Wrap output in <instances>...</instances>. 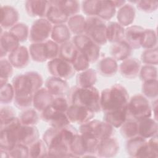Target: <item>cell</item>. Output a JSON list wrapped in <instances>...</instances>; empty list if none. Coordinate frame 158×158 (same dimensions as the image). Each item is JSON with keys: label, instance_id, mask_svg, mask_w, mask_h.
<instances>
[{"label": "cell", "instance_id": "obj_1", "mask_svg": "<svg viewBox=\"0 0 158 158\" xmlns=\"http://www.w3.org/2000/svg\"><path fill=\"white\" fill-rule=\"evenodd\" d=\"M78 133L70 124L60 128L50 127L42 138L48 147V157H74L70 152V145Z\"/></svg>", "mask_w": 158, "mask_h": 158}, {"label": "cell", "instance_id": "obj_2", "mask_svg": "<svg viewBox=\"0 0 158 158\" xmlns=\"http://www.w3.org/2000/svg\"><path fill=\"white\" fill-rule=\"evenodd\" d=\"M129 94L125 86L115 84L103 89L100 94L101 109L104 113L113 111L127 106Z\"/></svg>", "mask_w": 158, "mask_h": 158}, {"label": "cell", "instance_id": "obj_3", "mask_svg": "<svg viewBox=\"0 0 158 158\" xmlns=\"http://www.w3.org/2000/svg\"><path fill=\"white\" fill-rule=\"evenodd\" d=\"M71 104L85 107L94 114L101 111L100 105V93L94 86L83 88L73 87L69 93Z\"/></svg>", "mask_w": 158, "mask_h": 158}, {"label": "cell", "instance_id": "obj_4", "mask_svg": "<svg viewBox=\"0 0 158 158\" xmlns=\"http://www.w3.org/2000/svg\"><path fill=\"white\" fill-rule=\"evenodd\" d=\"M43 83L41 74L35 71L19 74L12 81L15 96H33L36 91L43 88Z\"/></svg>", "mask_w": 158, "mask_h": 158}, {"label": "cell", "instance_id": "obj_5", "mask_svg": "<svg viewBox=\"0 0 158 158\" xmlns=\"http://www.w3.org/2000/svg\"><path fill=\"white\" fill-rule=\"evenodd\" d=\"M28 50L33 61L42 63L59 57V45L52 40H48L43 43H31Z\"/></svg>", "mask_w": 158, "mask_h": 158}, {"label": "cell", "instance_id": "obj_6", "mask_svg": "<svg viewBox=\"0 0 158 158\" xmlns=\"http://www.w3.org/2000/svg\"><path fill=\"white\" fill-rule=\"evenodd\" d=\"M128 119L136 121L151 117L152 109L148 99L141 94L133 96L128 102L127 106Z\"/></svg>", "mask_w": 158, "mask_h": 158}, {"label": "cell", "instance_id": "obj_7", "mask_svg": "<svg viewBox=\"0 0 158 158\" xmlns=\"http://www.w3.org/2000/svg\"><path fill=\"white\" fill-rule=\"evenodd\" d=\"M97 146L96 139L78 133L70 145V152L75 157H93Z\"/></svg>", "mask_w": 158, "mask_h": 158}, {"label": "cell", "instance_id": "obj_8", "mask_svg": "<svg viewBox=\"0 0 158 158\" xmlns=\"http://www.w3.org/2000/svg\"><path fill=\"white\" fill-rule=\"evenodd\" d=\"M78 132L101 140L113 136L115 130L114 127L104 120L101 121L93 118L85 123L80 125Z\"/></svg>", "mask_w": 158, "mask_h": 158}, {"label": "cell", "instance_id": "obj_9", "mask_svg": "<svg viewBox=\"0 0 158 158\" xmlns=\"http://www.w3.org/2000/svg\"><path fill=\"white\" fill-rule=\"evenodd\" d=\"M22 125L19 117H16L0 127V148L10 151L17 144V133Z\"/></svg>", "mask_w": 158, "mask_h": 158}, {"label": "cell", "instance_id": "obj_10", "mask_svg": "<svg viewBox=\"0 0 158 158\" xmlns=\"http://www.w3.org/2000/svg\"><path fill=\"white\" fill-rule=\"evenodd\" d=\"M72 43L77 49L85 56L90 64L95 63L100 57L101 46L85 34L75 35Z\"/></svg>", "mask_w": 158, "mask_h": 158}, {"label": "cell", "instance_id": "obj_11", "mask_svg": "<svg viewBox=\"0 0 158 158\" xmlns=\"http://www.w3.org/2000/svg\"><path fill=\"white\" fill-rule=\"evenodd\" d=\"M126 151L131 157H157L158 153L154 152L149 146L148 139L139 135L127 139Z\"/></svg>", "mask_w": 158, "mask_h": 158}, {"label": "cell", "instance_id": "obj_12", "mask_svg": "<svg viewBox=\"0 0 158 158\" xmlns=\"http://www.w3.org/2000/svg\"><path fill=\"white\" fill-rule=\"evenodd\" d=\"M85 34L100 46L105 45L107 43L106 23L98 17H88L86 18Z\"/></svg>", "mask_w": 158, "mask_h": 158}, {"label": "cell", "instance_id": "obj_13", "mask_svg": "<svg viewBox=\"0 0 158 158\" xmlns=\"http://www.w3.org/2000/svg\"><path fill=\"white\" fill-rule=\"evenodd\" d=\"M52 25L46 19H36L32 23L29 33V40L33 43H43L51 37Z\"/></svg>", "mask_w": 158, "mask_h": 158}, {"label": "cell", "instance_id": "obj_14", "mask_svg": "<svg viewBox=\"0 0 158 158\" xmlns=\"http://www.w3.org/2000/svg\"><path fill=\"white\" fill-rule=\"evenodd\" d=\"M47 68L51 76L69 80L75 74V70L71 63L57 57L48 62Z\"/></svg>", "mask_w": 158, "mask_h": 158}, {"label": "cell", "instance_id": "obj_15", "mask_svg": "<svg viewBox=\"0 0 158 158\" xmlns=\"http://www.w3.org/2000/svg\"><path fill=\"white\" fill-rule=\"evenodd\" d=\"M40 118L50 127L56 128H60L71 123L66 113L54 109L51 105L41 112Z\"/></svg>", "mask_w": 158, "mask_h": 158}, {"label": "cell", "instance_id": "obj_16", "mask_svg": "<svg viewBox=\"0 0 158 158\" xmlns=\"http://www.w3.org/2000/svg\"><path fill=\"white\" fill-rule=\"evenodd\" d=\"M66 115L70 123L80 125L93 119L95 114L85 107L70 104L66 112Z\"/></svg>", "mask_w": 158, "mask_h": 158}, {"label": "cell", "instance_id": "obj_17", "mask_svg": "<svg viewBox=\"0 0 158 158\" xmlns=\"http://www.w3.org/2000/svg\"><path fill=\"white\" fill-rule=\"evenodd\" d=\"M120 149V144L117 138L111 136L99 140L96 156L99 157H112L115 156Z\"/></svg>", "mask_w": 158, "mask_h": 158}, {"label": "cell", "instance_id": "obj_18", "mask_svg": "<svg viewBox=\"0 0 158 158\" xmlns=\"http://www.w3.org/2000/svg\"><path fill=\"white\" fill-rule=\"evenodd\" d=\"M141 67V61L135 57H128L122 61L118 66L121 75L127 79H135L139 76Z\"/></svg>", "mask_w": 158, "mask_h": 158}, {"label": "cell", "instance_id": "obj_19", "mask_svg": "<svg viewBox=\"0 0 158 158\" xmlns=\"http://www.w3.org/2000/svg\"><path fill=\"white\" fill-rule=\"evenodd\" d=\"M45 88L54 97L64 96L70 91L69 85L65 80L53 76L47 78Z\"/></svg>", "mask_w": 158, "mask_h": 158}, {"label": "cell", "instance_id": "obj_20", "mask_svg": "<svg viewBox=\"0 0 158 158\" xmlns=\"http://www.w3.org/2000/svg\"><path fill=\"white\" fill-rule=\"evenodd\" d=\"M1 29L0 57L2 59L15 51L20 46V41L9 30L2 31V28H1Z\"/></svg>", "mask_w": 158, "mask_h": 158}, {"label": "cell", "instance_id": "obj_21", "mask_svg": "<svg viewBox=\"0 0 158 158\" xmlns=\"http://www.w3.org/2000/svg\"><path fill=\"white\" fill-rule=\"evenodd\" d=\"M7 59L14 68H25L28 65L30 60L29 50L27 47L20 45L15 51L8 54Z\"/></svg>", "mask_w": 158, "mask_h": 158}, {"label": "cell", "instance_id": "obj_22", "mask_svg": "<svg viewBox=\"0 0 158 158\" xmlns=\"http://www.w3.org/2000/svg\"><path fill=\"white\" fill-rule=\"evenodd\" d=\"M50 2L48 1L28 0L25 1V9L27 14L31 17L46 18Z\"/></svg>", "mask_w": 158, "mask_h": 158}, {"label": "cell", "instance_id": "obj_23", "mask_svg": "<svg viewBox=\"0 0 158 158\" xmlns=\"http://www.w3.org/2000/svg\"><path fill=\"white\" fill-rule=\"evenodd\" d=\"M40 137V133L35 125H23L19 128L17 133V141L19 144H22L30 146Z\"/></svg>", "mask_w": 158, "mask_h": 158}, {"label": "cell", "instance_id": "obj_24", "mask_svg": "<svg viewBox=\"0 0 158 158\" xmlns=\"http://www.w3.org/2000/svg\"><path fill=\"white\" fill-rule=\"evenodd\" d=\"M1 28L2 29H10L18 23L19 13L14 7L9 5L1 7Z\"/></svg>", "mask_w": 158, "mask_h": 158}, {"label": "cell", "instance_id": "obj_25", "mask_svg": "<svg viewBox=\"0 0 158 158\" xmlns=\"http://www.w3.org/2000/svg\"><path fill=\"white\" fill-rule=\"evenodd\" d=\"M54 98V96L52 95L45 87H43L34 94L33 98V106L38 112H41L51 104Z\"/></svg>", "mask_w": 158, "mask_h": 158}, {"label": "cell", "instance_id": "obj_26", "mask_svg": "<svg viewBox=\"0 0 158 158\" xmlns=\"http://www.w3.org/2000/svg\"><path fill=\"white\" fill-rule=\"evenodd\" d=\"M144 28L139 25H130L125 31V40L133 49L141 48V41Z\"/></svg>", "mask_w": 158, "mask_h": 158}, {"label": "cell", "instance_id": "obj_27", "mask_svg": "<svg viewBox=\"0 0 158 158\" xmlns=\"http://www.w3.org/2000/svg\"><path fill=\"white\" fill-rule=\"evenodd\" d=\"M127 119V106L117 110L105 112L103 117L104 121L114 128H120Z\"/></svg>", "mask_w": 158, "mask_h": 158}, {"label": "cell", "instance_id": "obj_28", "mask_svg": "<svg viewBox=\"0 0 158 158\" xmlns=\"http://www.w3.org/2000/svg\"><path fill=\"white\" fill-rule=\"evenodd\" d=\"M138 135L145 138L149 139L156 135L158 132L157 121L154 118H146L138 121Z\"/></svg>", "mask_w": 158, "mask_h": 158}, {"label": "cell", "instance_id": "obj_29", "mask_svg": "<svg viewBox=\"0 0 158 158\" xmlns=\"http://www.w3.org/2000/svg\"><path fill=\"white\" fill-rule=\"evenodd\" d=\"M135 16L136 10L133 4H125L119 8L117 12V22L123 27H128L133 23Z\"/></svg>", "mask_w": 158, "mask_h": 158}, {"label": "cell", "instance_id": "obj_30", "mask_svg": "<svg viewBox=\"0 0 158 158\" xmlns=\"http://www.w3.org/2000/svg\"><path fill=\"white\" fill-rule=\"evenodd\" d=\"M98 73L105 77L114 76L118 70L117 61L112 57H106L101 59L97 65Z\"/></svg>", "mask_w": 158, "mask_h": 158}, {"label": "cell", "instance_id": "obj_31", "mask_svg": "<svg viewBox=\"0 0 158 158\" xmlns=\"http://www.w3.org/2000/svg\"><path fill=\"white\" fill-rule=\"evenodd\" d=\"M133 49L124 40L114 43L110 48L111 57L117 61H123L130 57Z\"/></svg>", "mask_w": 158, "mask_h": 158}, {"label": "cell", "instance_id": "obj_32", "mask_svg": "<svg viewBox=\"0 0 158 158\" xmlns=\"http://www.w3.org/2000/svg\"><path fill=\"white\" fill-rule=\"evenodd\" d=\"M125 29L117 22H109L106 24V38L107 41L116 43L125 39Z\"/></svg>", "mask_w": 158, "mask_h": 158}, {"label": "cell", "instance_id": "obj_33", "mask_svg": "<svg viewBox=\"0 0 158 158\" xmlns=\"http://www.w3.org/2000/svg\"><path fill=\"white\" fill-rule=\"evenodd\" d=\"M116 12V7L113 4L112 1L98 0L96 17L104 21H108L115 16Z\"/></svg>", "mask_w": 158, "mask_h": 158}, {"label": "cell", "instance_id": "obj_34", "mask_svg": "<svg viewBox=\"0 0 158 158\" xmlns=\"http://www.w3.org/2000/svg\"><path fill=\"white\" fill-rule=\"evenodd\" d=\"M97 79L96 71L91 68H89L77 74L76 77L77 86L83 88L94 86L97 81Z\"/></svg>", "mask_w": 158, "mask_h": 158}, {"label": "cell", "instance_id": "obj_35", "mask_svg": "<svg viewBox=\"0 0 158 158\" xmlns=\"http://www.w3.org/2000/svg\"><path fill=\"white\" fill-rule=\"evenodd\" d=\"M71 38V32L65 24L54 25L52 27L51 38L59 45L69 41Z\"/></svg>", "mask_w": 158, "mask_h": 158}, {"label": "cell", "instance_id": "obj_36", "mask_svg": "<svg viewBox=\"0 0 158 158\" xmlns=\"http://www.w3.org/2000/svg\"><path fill=\"white\" fill-rule=\"evenodd\" d=\"M50 2V6L47 12L46 19L54 25L65 24L69 19V17L56 5Z\"/></svg>", "mask_w": 158, "mask_h": 158}, {"label": "cell", "instance_id": "obj_37", "mask_svg": "<svg viewBox=\"0 0 158 158\" xmlns=\"http://www.w3.org/2000/svg\"><path fill=\"white\" fill-rule=\"evenodd\" d=\"M51 3L59 7L69 17L78 14L81 6L78 1L75 0H57L50 1Z\"/></svg>", "mask_w": 158, "mask_h": 158}, {"label": "cell", "instance_id": "obj_38", "mask_svg": "<svg viewBox=\"0 0 158 158\" xmlns=\"http://www.w3.org/2000/svg\"><path fill=\"white\" fill-rule=\"evenodd\" d=\"M67 27L71 33L75 35L85 34L86 29V18L81 15L77 14L69 18Z\"/></svg>", "mask_w": 158, "mask_h": 158}, {"label": "cell", "instance_id": "obj_39", "mask_svg": "<svg viewBox=\"0 0 158 158\" xmlns=\"http://www.w3.org/2000/svg\"><path fill=\"white\" fill-rule=\"evenodd\" d=\"M140 45L141 48L144 49L157 48V36L156 31L150 28L144 29Z\"/></svg>", "mask_w": 158, "mask_h": 158}, {"label": "cell", "instance_id": "obj_40", "mask_svg": "<svg viewBox=\"0 0 158 158\" xmlns=\"http://www.w3.org/2000/svg\"><path fill=\"white\" fill-rule=\"evenodd\" d=\"M23 125H36L40 120V115L35 109L28 108L23 110L19 117Z\"/></svg>", "mask_w": 158, "mask_h": 158}, {"label": "cell", "instance_id": "obj_41", "mask_svg": "<svg viewBox=\"0 0 158 158\" xmlns=\"http://www.w3.org/2000/svg\"><path fill=\"white\" fill-rule=\"evenodd\" d=\"M120 132L123 138L128 139L138 135V122L131 119H127L120 127Z\"/></svg>", "mask_w": 158, "mask_h": 158}, {"label": "cell", "instance_id": "obj_42", "mask_svg": "<svg viewBox=\"0 0 158 158\" xmlns=\"http://www.w3.org/2000/svg\"><path fill=\"white\" fill-rule=\"evenodd\" d=\"M28 147L29 157L40 158L48 157V147L43 139H38Z\"/></svg>", "mask_w": 158, "mask_h": 158}, {"label": "cell", "instance_id": "obj_43", "mask_svg": "<svg viewBox=\"0 0 158 158\" xmlns=\"http://www.w3.org/2000/svg\"><path fill=\"white\" fill-rule=\"evenodd\" d=\"M77 51L78 49L72 43V41H68L59 46V57L71 63L74 59Z\"/></svg>", "mask_w": 158, "mask_h": 158}, {"label": "cell", "instance_id": "obj_44", "mask_svg": "<svg viewBox=\"0 0 158 158\" xmlns=\"http://www.w3.org/2000/svg\"><path fill=\"white\" fill-rule=\"evenodd\" d=\"M143 95L148 99H156L158 96L157 80H152L143 81L141 86Z\"/></svg>", "mask_w": 158, "mask_h": 158}, {"label": "cell", "instance_id": "obj_45", "mask_svg": "<svg viewBox=\"0 0 158 158\" xmlns=\"http://www.w3.org/2000/svg\"><path fill=\"white\" fill-rule=\"evenodd\" d=\"M9 31L18 39L20 43L26 41L29 38L30 30L28 26L24 23H17Z\"/></svg>", "mask_w": 158, "mask_h": 158}, {"label": "cell", "instance_id": "obj_46", "mask_svg": "<svg viewBox=\"0 0 158 158\" xmlns=\"http://www.w3.org/2000/svg\"><path fill=\"white\" fill-rule=\"evenodd\" d=\"M14 67L8 59H1L0 60V85L1 86L8 82V80L13 74Z\"/></svg>", "mask_w": 158, "mask_h": 158}, {"label": "cell", "instance_id": "obj_47", "mask_svg": "<svg viewBox=\"0 0 158 158\" xmlns=\"http://www.w3.org/2000/svg\"><path fill=\"white\" fill-rule=\"evenodd\" d=\"M15 91L12 83H7L1 86L0 102L2 104H9L14 101Z\"/></svg>", "mask_w": 158, "mask_h": 158}, {"label": "cell", "instance_id": "obj_48", "mask_svg": "<svg viewBox=\"0 0 158 158\" xmlns=\"http://www.w3.org/2000/svg\"><path fill=\"white\" fill-rule=\"evenodd\" d=\"M141 62L144 65L156 66L158 64L157 48L144 49L141 55Z\"/></svg>", "mask_w": 158, "mask_h": 158}, {"label": "cell", "instance_id": "obj_49", "mask_svg": "<svg viewBox=\"0 0 158 158\" xmlns=\"http://www.w3.org/2000/svg\"><path fill=\"white\" fill-rule=\"evenodd\" d=\"M71 64L75 72L78 73L89 69L91 64L87 57L78 50Z\"/></svg>", "mask_w": 158, "mask_h": 158}, {"label": "cell", "instance_id": "obj_50", "mask_svg": "<svg viewBox=\"0 0 158 158\" xmlns=\"http://www.w3.org/2000/svg\"><path fill=\"white\" fill-rule=\"evenodd\" d=\"M139 77L143 82L148 80H157V68L154 65H144L141 66Z\"/></svg>", "mask_w": 158, "mask_h": 158}, {"label": "cell", "instance_id": "obj_51", "mask_svg": "<svg viewBox=\"0 0 158 158\" xmlns=\"http://www.w3.org/2000/svg\"><path fill=\"white\" fill-rule=\"evenodd\" d=\"M130 2L135 4L138 10L148 14L155 12L158 8V1H157L142 0L130 1Z\"/></svg>", "mask_w": 158, "mask_h": 158}, {"label": "cell", "instance_id": "obj_52", "mask_svg": "<svg viewBox=\"0 0 158 158\" xmlns=\"http://www.w3.org/2000/svg\"><path fill=\"white\" fill-rule=\"evenodd\" d=\"M9 156L11 158L29 157V147L18 143L12 149L9 151Z\"/></svg>", "mask_w": 158, "mask_h": 158}, {"label": "cell", "instance_id": "obj_53", "mask_svg": "<svg viewBox=\"0 0 158 158\" xmlns=\"http://www.w3.org/2000/svg\"><path fill=\"white\" fill-rule=\"evenodd\" d=\"M98 1V0H86L82 1L81 8L83 12L88 17L96 16Z\"/></svg>", "mask_w": 158, "mask_h": 158}, {"label": "cell", "instance_id": "obj_54", "mask_svg": "<svg viewBox=\"0 0 158 158\" xmlns=\"http://www.w3.org/2000/svg\"><path fill=\"white\" fill-rule=\"evenodd\" d=\"M16 111L15 109L9 106L2 107L0 110V120L1 125L4 124L7 122L16 117Z\"/></svg>", "mask_w": 158, "mask_h": 158}, {"label": "cell", "instance_id": "obj_55", "mask_svg": "<svg viewBox=\"0 0 158 158\" xmlns=\"http://www.w3.org/2000/svg\"><path fill=\"white\" fill-rule=\"evenodd\" d=\"M69 102L64 96L54 97L51 106L55 110L66 113L69 107Z\"/></svg>", "mask_w": 158, "mask_h": 158}, {"label": "cell", "instance_id": "obj_56", "mask_svg": "<svg viewBox=\"0 0 158 158\" xmlns=\"http://www.w3.org/2000/svg\"><path fill=\"white\" fill-rule=\"evenodd\" d=\"M33 96H15L14 103L16 107L24 110L33 106Z\"/></svg>", "mask_w": 158, "mask_h": 158}, {"label": "cell", "instance_id": "obj_57", "mask_svg": "<svg viewBox=\"0 0 158 158\" xmlns=\"http://www.w3.org/2000/svg\"><path fill=\"white\" fill-rule=\"evenodd\" d=\"M150 148L156 152L158 153V138L157 135L150 138L148 140Z\"/></svg>", "mask_w": 158, "mask_h": 158}, {"label": "cell", "instance_id": "obj_58", "mask_svg": "<svg viewBox=\"0 0 158 158\" xmlns=\"http://www.w3.org/2000/svg\"><path fill=\"white\" fill-rule=\"evenodd\" d=\"M152 113H153L154 118L157 121V99H154L152 102L151 104Z\"/></svg>", "mask_w": 158, "mask_h": 158}, {"label": "cell", "instance_id": "obj_59", "mask_svg": "<svg viewBox=\"0 0 158 158\" xmlns=\"http://www.w3.org/2000/svg\"><path fill=\"white\" fill-rule=\"evenodd\" d=\"M113 4H114L115 7L117 8H120L122 7L124 4H126L125 1H112Z\"/></svg>", "mask_w": 158, "mask_h": 158}]
</instances>
